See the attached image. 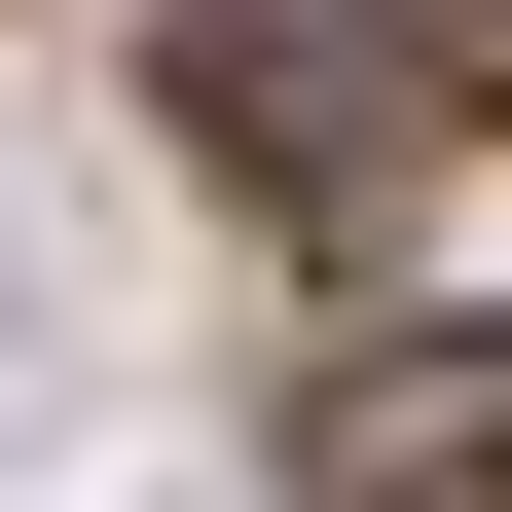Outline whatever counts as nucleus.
I'll return each instance as SVG.
<instances>
[]
</instances>
